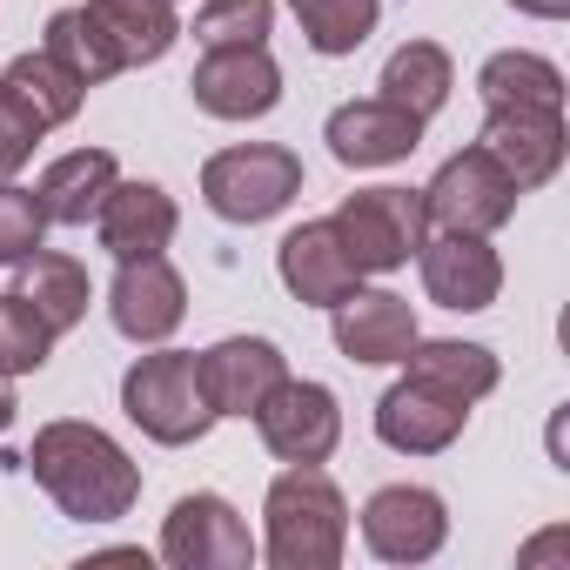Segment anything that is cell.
Segmentation results:
<instances>
[{
    "instance_id": "cell-1",
    "label": "cell",
    "mask_w": 570,
    "mask_h": 570,
    "mask_svg": "<svg viewBox=\"0 0 570 570\" xmlns=\"http://www.w3.org/2000/svg\"><path fill=\"white\" fill-rule=\"evenodd\" d=\"M181 21L175 0H81V8H61L48 21V55L81 81L101 88L121 68H148L175 48Z\"/></svg>"
},
{
    "instance_id": "cell-2",
    "label": "cell",
    "mask_w": 570,
    "mask_h": 570,
    "mask_svg": "<svg viewBox=\"0 0 570 570\" xmlns=\"http://www.w3.org/2000/svg\"><path fill=\"white\" fill-rule=\"evenodd\" d=\"M28 470H35V483L61 503V517H75V523H115V517H128L135 497H141V470L128 463V450H121L108 430L75 423V416L35 430Z\"/></svg>"
},
{
    "instance_id": "cell-3",
    "label": "cell",
    "mask_w": 570,
    "mask_h": 570,
    "mask_svg": "<svg viewBox=\"0 0 570 570\" xmlns=\"http://www.w3.org/2000/svg\"><path fill=\"white\" fill-rule=\"evenodd\" d=\"M268 563L275 570H336L350 543V503L316 463H289L268 483Z\"/></svg>"
},
{
    "instance_id": "cell-4",
    "label": "cell",
    "mask_w": 570,
    "mask_h": 570,
    "mask_svg": "<svg viewBox=\"0 0 570 570\" xmlns=\"http://www.w3.org/2000/svg\"><path fill=\"white\" fill-rule=\"evenodd\" d=\"M121 410L141 436L181 450V443H202L215 410H208V390H202V363L188 350H155L141 356L128 376H121Z\"/></svg>"
},
{
    "instance_id": "cell-5",
    "label": "cell",
    "mask_w": 570,
    "mask_h": 570,
    "mask_svg": "<svg viewBox=\"0 0 570 570\" xmlns=\"http://www.w3.org/2000/svg\"><path fill=\"white\" fill-rule=\"evenodd\" d=\"M303 195V155L282 148V141H248V148H222L202 161V202L222 222H268Z\"/></svg>"
},
{
    "instance_id": "cell-6",
    "label": "cell",
    "mask_w": 570,
    "mask_h": 570,
    "mask_svg": "<svg viewBox=\"0 0 570 570\" xmlns=\"http://www.w3.org/2000/svg\"><path fill=\"white\" fill-rule=\"evenodd\" d=\"M330 228H336L343 255H350L363 275H390V268H403V262L423 248V235H430V222H423V188H356V195H343V208L330 215Z\"/></svg>"
},
{
    "instance_id": "cell-7",
    "label": "cell",
    "mask_w": 570,
    "mask_h": 570,
    "mask_svg": "<svg viewBox=\"0 0 570 570\" xmlns=\"http://www.w3.org/2000/svg\"><path fill=\"white\" fill-rule=\"evenodd\" d=\"M517 202H523V188L503 175V161L490 148H463L423 188V222L450 228V235H490L517 215Z\"/></svg>"
},
{
    "instance_id": "cell-8",
    "label": "cell",
    "mask_w": 570,
    "mask_h": 570,
    "mask_svg": "<svg viewBox=\"0 0 570 570\" xmlns=\"http://www.w3.org/2000/svg\"><path fill=\"white\" fill-rule=\"evenodd\" d=\"M255 430H262L268 456H282V463H323V456L343 443V410H336V390L282 376V383L255 403Z\"/></svg>"
},
{
    "instance_id": "cell-9",
    "label": "cell",
    "mask_w": 570,
    "mask_h": 570,
    "mask_svg": "<svg viewBox=\"0 0 570 570\" xmlns=\"http://www.w3.org/2000/svg\"><path fill=\"white\" fill-rule=\"evenodd\" d=\"M161 557H168L175 570H248V563H255V537H248V523L235 517L228 497L195 490V497H181V503L168 510V523H161Z\"/></svg>"
},
{
    "instance_id": "cell-10",
    "label": "cell",
    "mask_w": 570,
    "mask_h": 570,
    "mask_svg": "<svg viewBox=\"0 0 570 570\" xmlns=\"http://www.w3.org/2000/svg\"><path fill=\"white\" fill-rule=\"evenodd\" d=\"M188 95L215 121H262L282 101V68L268 48H208L188 75Z\"/></svg>"
},
{
    "instance_id": "cell-11",
    "label": "cell",
    "mask_w": 570,
    "mask_h": 570,
    "mask_svg": "<svg viewBox=\"0 0 570 570\" xmlns=\"http://www.w3.org/2000/svg\"><path fill=\"white\" fill-rule=\"evenodd\" d=\"M443 537H450V510L423 483H390L363 503V543L383 563H423L443 550Z\"/></svg>"
},
{
    "instance_id": "cell-12",
    "label": "cell",
    "mask_w": 570,
    "mask_h": 570,
    "mask_svg": "<svg viewBox=\"0 0 570 570\" xmlns=\"http://www.w3.org/2000/svg\"><path fill=\"white\" fill-rule=\"evenodd\" d=\"M416 262H423L430 303H436V309H456V316L490 309L497 289H503V262H497L490 235H450V228H436V235H423Z\"/></svg>"
},
{
    "instance_id": "cell-13",
    "label": "cell",
    "mask_w": 570,
    "mask_h": 570,
    "mask_svg": "<svg viewBox=\"0 0 570 570\" xmlns=\"http://www.w3.org/2000/svg\"><path fill=\"white\" fill-rule=\"evenodd\" d=\"M108 316L128 343H168L188 316V282L161 255H135V262H121L115 289H108Z\"/></svg>"
},
{
    "instance_id": "cell-14",
    "label": "cell",
    "mask_w": 570,
    "mask_h": 570,
    "mask_svg": "<svg viewBox=\"0 0 570 570\" xmlns=\"http://www.w3.org/2000/svg\"><path fill=\"white\" fill-rule=\"evenodd\" d=\"M423 141V115L370 95V101H343L330 115V155L343 168H390V161H410Z\"/></svg>"
},
{
    "instance_id": "cell-15",
    "label": "cell",
    "mask_w": 570,
    "mask_h": 570,
    "mask_svg": "<svg viewBox=\"0 0 570 570\" xmlns=\"http://www.w3.org/2000/svg\"><path fill=\"white\" fill-rule=\"evenodd\" d=\"M463 423H470V403H463V396H443V390H430V383H416V376H403V383L383 390V403H376V436H383L390 450H403V456H436V450H450V443L463 436Z\"/></svg>"
},
{
    "instance_id": "cell-16",
    "label": "cell",
    "mask_w": 570,
    "mask_h": 570,
    "mask_svg": "<svg viewBox=\"0 0 570 570\" xmlns=\"http://www.w3.org/2000/svg\"><path fill=\"white\" fill-rule=\"evenodd\" d=\"M195 363H202V390H208L215 416H255V403L289 376V356L268 336H228V343L202 350Z\"/></svg>"
},
{
    "instance_id": "cell-17",
    "label": "cell",
    "mask_w": 570,
    "mask_h": 570,
    "mask_svg": "<svg viewBox=\"0 0 570 570\" xmlns=\"http://www.w3.org/2000/svg\"><path fill=\"white\" fill-rule=\"evenodd\" d=\"M275 268H282V289H289L296 303H309V309H336L350 289H363V268L343 255V242H336L330 222L289 228L282 248H275Z\"/></svg>"
},
{
    "instance_id": "cell-18",
    "label": "cell",
    "mask_w": 570,
    "mask_h": 570,
    "mask_svg": "<svg viewBox=\"0 0 570 570\" xmlns=\"http://www.w3.org/2000/svg\"><path fill=\"white\" fill-rule=\"evenodd\" d=\"M476 148H490L497 161H503V175L530 195V188H543L557 168H563V115H537V108H483V141Z\"/></svg>"
},
{
    "instance_id": "cell-19",
    "label": "cell",
    "mask_w": 570,
    "mask_h": 570,
    "mask_svg": "<svg viewBox=\"0 0 570 570\" xmlns=\"http://www.w3.org/2000/svg\"><path fill=\"white\" fill-rule=\"evenodd\" d=\"M175 195L161 181H115L101 215H95V235L115 262H135V255H161L175 242Z\"/></svg>"
},
{
    "instance_id": "cell-20",
    "label": "cell",
    "mask_w": 570,
    "mask_h": 570,
    "mask_svg": "<svg viewBox=\"0 0 570 570\" xmlns=\"http://www.w3.org/2000/svg\"><path fill=\"white\" fill-rule=\"evenodd\" d=\"M423 330H416V316H410V303L403 296H390V289H350L343 303H336V350L350 356V363H403V350L416 343Z\"/></svg>"
},
{
    "instance_id": "cell-21",
    "label": "cell",
    "mask_w": 570,
    "mask_h": 570,
    "mask_svg": "<svg viewBox=\"0 0 570 570\" xmlns=\"http://www.w3.org/2000/svg\"><path fill=\"white\" fill-rule=\"evenodd\" d=\"M115 181H121V168H115V155H108V148H75V155L48 161V175H41L35 202H41V215H48V222H61V228H88V222L101 215V202H108V188H115Z\"/></svg>"
},
{
    "instance_id": "cell-22",
    "label": "cell",
    "mask_w": 570,
    "mask_h": 570,
    "mask_svg": "<svg viewBox=\"0 0 570 570\" xmlns=\"http://www.w3.org/2000/svg\"><path fill=\"white\" fill-rule=\"evenodd\" d=\"M403 370L416 376V383H430V390H443V396H463V403H483L490 390H497V356L483 350V343H450V336H436V343H410L403 350Z\"/></svg>"
},
{
    "instance_id": "cell-23",
    "label": "cell",
    "mask_w": 570,
    "mask_h": 570,
    "mask_svg": "<svg viewBox=\"0 0 570 570\" xmlns=\"http://www.w3.org/2000/svg\"><path fill=\"white\" fill-rule=\"evenodd\" d=\"M14 268H21V296L35 303V316H41L55 336H61V330H75V323L88 316V296H95V282H88V268H81L75 255L35 248V255H21Z\"/></svg>"
},
{
    "instance_id": "cell-24",
    "label": "cell",
    "mask_w": 570,
    "mask_h": 570,
    "mask_svg": "<svg viewBox=\"0 0 570 570\" xmlns=\"http://www.w3.org/2000/svg\"><path fill=\"white\" fill-rule=\"evenodd\" d=\"M476 95H483V108H537V115H563V75H557V61L523 55V48L490 55L483 75H476Z\"/></svg>"
},
{
    "instance_id": "cell-25",
    "label": "cell",
    "mask_w": 570,
    "mask_h": 570,
    "mask_svg": "<svg viewBox=\"0 0 570 570\" xmlns=\"http://www.w3.org/2000/svg\"><path fill=\"white\" fill-rule=\"evenodd\" d=\"M0 88H8L41 128H61V121H75L81 115V101H88V88L41 48V55H21V61H8V75H0Z\"/></svg>"
},
{
    "instance_id": "cell-26",
    "label": "cell",
    "mask_w": 570,
    "mask_h": 570,
    "mask_svg": "<svg viewBox=\"0 0 570 570\" xmlns=\"http://www.w3.org/2000/svg\"><path fill=\"white\" fill-rule=\"evenodd\" d=\"M450 88H456V75H450V55L436 41H403L383 61V101H396V108H410L423 121L450 101Z\"/></svg>"
},
{
    "instance_id": "cell-27",
    "label": "cell",
    "mask_w": 570,
    "mask_h": 570,
    "mask_svg": "<svg viewBox=\"0 0 570 570\" xmlns=\"http://www.w3.org/2000/svg\"><path fill=\"white\" fill-rule=\"evenodd\" d=\"M296 8V21H303V41L316 48V55H356L370 35H376V21H383V0H289Z\"/></svg>"
},
{
    "instance_id": "cell-28",
    "label": "cell",
    "mask_w": 570,
    "mask_h": 570,
    "mask_svg": "<svg viewBox=\"0 0 570 570\" xmlns=\"http://www.w3.org/2000/svg\"><path fill=\"white\" fill-rule=\"evenodd\" d=\"M48 350H55V330L35 316V303H28L21 289H8V296H0V376L41 370Z\"/></svg>"
},
{
    "instance_id": "cell-29",
    "label": "cell",
    "mask_w": 570,
    "mask_h": 570,
    "mask_svg": "<svg viewBox=\"0 0 570 570\" xmlns=\"http://www.w3.org/2000/svg\"><path fill=\"white\" fill-rule=\"evenodd\" d=\"M275 21V0H202L195 41L202 48H262Z\"/></svg>"
},
{
    "instance_id": "cell-30",
    "label": "cell",
    "mask_w": 570,
    "mask_h": 570,
    "mask_svg": "<svg viewBox=\"0 0 570 570\" xmlns=\"http://www.w3.org/2000/svg\"><path fill=\"white\" fill-rule=\"evenodd\" d=\"M48 235V215L35 202V188H14V181H0V268H14L21 255H35Z\"/></svg>"
},
{
    "instance_id": "cell-31",
    "label": "cell",
    "mask_w": 570,
    "mask_h": 570,
    "mask_svg": "<svg viewBox=\"0 0 570 570\" xmlns=\"http://www.w3.org/2000/svg\"><path fill=\"white\" fill-rule=\"evenodd\" d=\"M48 128L8 95V88H0V181H14L21 168H28V155H35V141H41Z\"/></svg>"
},
{
    "instance_id": "cell-32",
    "label": "cell",
    "mask_w": 570,
    "mask_h": 570,
    "mask_svg": "<svg viewBox=\"0 0 570 570\" xmlns=\"http://www.w3.org/2000/svg\"><path fill=\"white\" fill-rule=\"evenodd\" d=\"M517 14H530V21H563L570 14V0H510Z\"/></svg>"
},
{
    "instance_id": "cell-33",
    "label": "cell",
    "mask_w": 570,
    "mask_h": 570,
    "mask_svg": "<svg viewBox=\"0 0 570 570\" xmlns=\"http://www.w3.org/2000/svg\"><path fill=\"white\" fill-rule=\"evenodd\" d=\"M14 410H21V403H14V390H8V376H0V436H8V423H14Z\"/></svg>"
}]
</instances>
